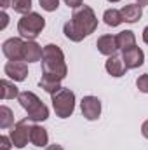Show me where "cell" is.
<instances>
[{
  "instance_id": "1",
  "label": "cell",
  "mask_w": 148,
  "mask_h": 150,
  "mask_svg": "<svg viewBox=\"0 0 148 150\" xmlns=\"http://www.w3.org/2000/svg\"><path fill=\"white\" fill-rule=\"evenodd\" d=\"M96 28H98V18H96L94 11L89 5H82V7L75 9L72 14V19L65 23L63 33L72 42H80L85 37H89L91 33H94Z\"/></svg>"
},
{
  "instance_id": "2",
  "label": "cell",
  "mask_w": 148,
  "mask_h": 150,
  "mask_svg": "<svg viewBox=\"0 0 148 150\" xmlns=\"http://www.w3.org/2000/svg\"><path fill=\"white\" fill-rule=\"evenodd\" d=\"M66 74H68V68H66L63 51L56 44H47L42 54V75L56 80H63Z\"/></svg>"
},
{
  "instance_id": "3",
  "label": "cell",
  "mask_w": 148,
  "mask_h": 150,
  "mask_svg": "<svg viewBox=\"0 0 148 150\" xmlns=\"http://www.w3.org/2000/svg\"><path fill=\"white\" fill-rule=\"evenodd\" d=\"M18 101L21 103V107L26 110L28 119L32 122H40V120H47L49 119V108L42 103V100L38 98L35 93L32 91H23L18 96Z\"/></svg>"
},
{
  "instance_id": "4",
  "label": "cell",
  "mask_w": 148,
  "mask_h": 150,
  "mask_svg": "<svg viewBox=\"0 0 148 150\" xmlns=\"http://www.w3.org/2000/svg\"><path fill=\"white\" fill-rule=\"evenodd\" d=\"M52 108L59 119H68L75 110V93L68 87H61L58 93L51 94Z\"/></svg>"
},
{
  "instance_id": "5",
  "label": "cell",
  "mask_w": 148,
  "mask_h": 150,
  "mask_svg": "<svg viewBox=\"0 0 148 150\" xmlns=\"http://www.w3.org/2000/svg\"><path fill=\"white\" fill-rule=\"evenodd\" d=\"M44 28H45V19L37 12H30L23 16L18 23V33L26 40H35Z\"/></svg>"
},
{
  "instance_id": "6",
  "label": "cell",
  "mask_w": 148,
  "mask_h": 150,
  "mask_svg": "<svg viewBox=\"0 0 148 150\" xmlns=\"http://www.w3.org/2000/svg\"><path fill=\"white\" fill-rule=\"evenodd\" d=\"M30 129H32V124H30V119H23L19 122L14 124L12 131H11V140H12V145L16 149H25L30 142Z\"/></svg>"
},
{
  "instance_id": "7",
  "label": "cell",
  "mask_w": 148,
  "mask_h": 150,
  "mask_svg": "<svg viewBox=\"0 0 148 150\" xmlns=\"http://www.w3.org/2000/svg\"><path fill=\"white\" fill-rule=\"evenodd\" d=\"M2 52L9 61H23V52H25V42L19 37L7 38L2 44Z\"/></svg>"
},
{
  "instance_id": "8",
  "label": "cell",
  "mask_w": 148,
  "mask_h": 150,
  "mask_svg": "<svg viewBox=\"0 0 148 150\" xmlns=\"http://www.w3.org/2000/svg\"><path fill=\"white\" fill-rule=\"evenodd\" d=\"M80 108H82V115L87 120H98L101 115V101L96 96H84L80 101Z\"/></svg>"
},
{
  "instance_id": "9",
  "label": "cell",
  "mask_w": 148,
  "mask_h": 150,
  "mask_svg": "<svg viewBox=\"0 0 148 150\" xmlns=\"http://www.w3.org/2000/svg\"><path fill=\"white\" fill-rule=\"evenodd\" d=\"M122 61L127 67V70L132 68H140L145 61V52L140 47H131L127 51H122Z\"/></svg>"
},
{
  "instance_id": "10",
  "label": "cell",
  "mask_w": 148,
  "mask_h": 150,
  "mask_svg": "<svg viewBox=\"0 0 148 150\" xmlns=\"http://www.w3.org/2000/svg\"><path fill=\"white\" fill-rule=\"evenodd\" d=\"M4 72L14 82H23L26 79V75H28V67H26L25 61H9L4 67Z\"/></svg>"
},
{
  "instance_id": "11",
  "label": "cell",
  "mask_w": 148,
  "mask_h": 150,
  "mask_svg": "<svg viewBox=\"0 0 148 150\" xmlns=\"http://www.w3.org/2000/svg\"><path fill=\"white\" fill-rule=\"evenodd\" d=\"M96 47L101 54L105 56H115V52L118 51V45H117V37L113 35H101L96 42Z\"/></svg>"
},
{
  "instance_id": "12",
  "label": "cell",
  "mask_w": 148,
  "mask_h": 150,
  "mask_svg": "<svg viewBox=\"0 0 148 150\" xmlns=\"http://www.w3.org/2000/svg\"><path fill=\"white\" fill-rule=\"evenodd\" d=\"M42 54H44V49L38 45L35 40H26V42H25L23 61H28V63H35V61H38V59H42Z\"/></svg>"
},
{
  "instance_id": "13",
  "label": "cell",
  "mask_w": 148,
  "mask_h": 150,
  "mask_svg": "<svg viewBox=\"0 0 148 150\" xmlns=\"http://www.w3.org/2000/svg\"><path fill=\"white\" fill-rule=\"evenodd\" d=\"M120 12H122V18H124L125 23H136L143 16V7L140 4H127V5L122 7Z\"/></svg>"
},
{
  "instance_id": "14",
  "label": "cell",
  "mask_w": 148,
  "mask_h": 150,
  "mask_svg": "<svg viewBox=\"0 0 148 150\" xmlns=\"http://www.w3.org/2000/svg\"><path fill=\"white\" fill-rule=\"evenodd\" d=\"M105 68L111 77H122L127 72V67L124 65L122 58H118V56H110L106 59V63H105Z\"/></svg>"
},
{
  "instance_id": "15",
  "label": "cell",
  "mask_w": 148,
  "mask_h": 150,
  "mask_svg": "<svg viewBox=\"0 0 148 150\" xmlns=\"http://www.w3.org/2000/svg\"><path fill=\"white\" fill-rule=\"evenodd\" d=\"M30 142H32L35 147H47V143H49L47 129H44L42 126L33 124L32 129H30Z\"/></svg>"
},
{
  "instance_id": "16",
  "label": "cell",
  "mask_w": 148,
  "mask_h": 150,
  "mask_svg": "<svg viewBox=\"0 0 148 150\" xmlns=\"http://www.w3.org/2000/svg\"><path fill=\"white\" fill-rule=\"evenodd\" d=\"M115 37H117V45H118L120 51H127L131 47H136V37L131 30H124Z\"/></svg>"
},
{
  "instance_id": "17",
  "label": "cell",
  "mask_w": 148,
  "mask_h": 150,
  "mask_svg": "<svg viewBox=\"0 0 148 150\" xmlns=\"http://www.w3.org/2000/svg\"><path fill=\"white\" fill-rule=\"evenodd\" d=\"M0 87H2V93H0L2 100H14V98L19 96V91L14 86V82H9L7 79H2L0 80Z\"/></svg>"
},
{
  "instance_id": "18",
  "label": "cell",
  "mask_w": 148,
  "mask_h": 150,
  "mask_svg": "<svg viewBox=\"0 0 148 150\" xmlns=\"http://www.w3.org/2000/svg\"><path fill=\"white\" fill-rule=\"evenodd\" d=\"M103 21H105L108 26L115 28V26H118L120 23H124V18H122V12H120V11H117V9H106L105 14H103Z\"/></svg>"
},
{
  "instance_id": "19",
  "label": "cell",
  "mask_w": 148,
  "mask_h": 150,
  "mask_svg": "<svg viewBox=\"0 0 148 150\" xmlns=\"http://www.w3.org/2000/svg\"><path fill=\"white\" fill-rule=\"evenodd\" d=\"M38 86H40V87H42L45 93H49V94H54V93H58V91L61 89V80H56V79H51V77H45V75H42V79H40Z\"/></svg>"
},
{
  "instance_id": "20",
  "label": "cell",
  "mask_w": 148,
  "mask_h": 150,
  "mask_svg": "<svg viewBox=\"0 0 148 150\" xmlns=\"http://www.w3.org/2000/svg\"><path fill=\"white\" fill-rule=\"evenodd\" d=\"M12 124H14V113H12V110L9 107L2 105L0 107V127L2 129H7Z\"/></svg>"
},
{
  "instance_id": "21",
  "label": "cell",
  "mask_w": 148,
  "mask_h": 150,
  "mask_svg": "<svg viewBox=\"0 0 148 150\" xmlns=\"http://www.w3.org/2000/svg\"><path fill=\"white\" fill-rule=\"evenodd\" d=\"M11 7L14 9V12L26 16L32 12V0H11Z\"/></svg>"
},
{
  "instance_id": "22",
  "label": "cell",
  "mask_w": 148,
  "mask_h": 150,
  "mask_svg": "<svg viewBox=\"0 0 148 150\" xmlns=\"http://www.w3.org/2000/svg\"><path fill=\"white\" fill-rule=\"evenodd\" d=\"M38 2H40V7L47 12H54L59 7V0H38Z\"/></svg>"
},
{
  "instance_id": "23",
  "label": "cell",
  "mask_w": 148,
  "mask_h": 150,
  "mask_svg": "<svg viewBox=\"0 0 148 150\" xmlns=\"http://www.w3.org/2000/svg\"><path fill=\"white\" fill-rule=\"evenodd\" d=\"M136 87L141 91V93H148V74H143L140 75L138 79H136Z\"/></svg>"
},
{
  "instance_id": "24",
  "label": "cell",
  "mask_w": 148,
  "mask_h": 150,
  "mask_svg": "<svg viewBox=\"0 0 148 150\" xmlns=\"http://www.w3.org/2000/svg\"><path fill=\"white\" fill-rule=\"evenodd\" d=\"M11 147H12L11 136H2L0 138V150H11Z\"/></svg>"
},
{
  "instance_id": "25",
  "label": "cell",
  "mask_w": 148,
  "mask_h": 150,
  "mask_svg": "<svg viewBox=\"0 0 148 150\" xmlns=\"http://www.w3.org/2000/svg\"><path fill=\"white\" fill-rule=\"evenodd\" d=\"M68 7H72V9H78V7H82V0H63Z\"/></svg>"
},
{
  "instance_id": "26",
  "label": "cell",
  "mask_w": 148,
  "mask_h": 150,
  "mask_svg": "<svg viewBox=\"0 0 148 150\" xmlns=\"http://www.w3.org/2000/svg\"><path fill=\"white\" fill-rule=\"evenodd\" d=\"M7 25H9V16H7V12L4 11V12H2V25H0V30H5Z\"/></svg>"
},
{
  "instance_id": "27",
  "label": "cell",
  "mask_w": 148,
  "mask_h": 150,
  "mask_svg": "<svg viewBox=\"0 0 148 150\" xmlns=\"http://www.w3.org/2000/svg\"><path fill=\"white\" fill-rule=\"evenodd\" d=\"M141 134L148 140V120H145V122H143V126H141Z\"/></svg>"
},
{
  "instance_id": "28",
  "label": "cell",
  "mask_w": 148,
  "mask_h": 150,
  "mask_svg": "<svg viewBox=\"0 0 148 150\" xmlns=\"http://www.w3.org/2000/svg\"><path fill=\"white\" fill-rule=\"evenodd\" d=\"M45 150H65L61 145H58V143H54V145H47L45 147Z\"/></svg>"
},
{
  "instance_id": "29",
  "label": "cell",
  "mask_w": 148,
  "mask_h": 150,
  "mask_svg": "<svg viewBox=\"0 0 148 150\" xmlns=\"http://www.w3.org/2000/svg\"><path fill=\"white\" fill-rule=\"evenodd\" d=\"M0 5H2V9H7V7H11V0H0Z\"/></svg>"
},
{
  "instance_id": "30",
  "label": "cell",
  "mask_w": 148,
  "mask_h": 150,
  "mask_svg": "<svg viewBox=\"0 0 148 150\" xmlns=\"http://www.w3.org/2000/svg\"><path fill=\"white\" fill-rule=\"evenodd\" d=\"M143 40H145V44H148V26L143 30Z\"/></svg>"
},
{
  "instance_id": "31",
  "label": "cell",
  "mask_w": 148,
  "mask_h": 150,
  "mask_svg": "<svg viewBox=\"0 0 148 150\" xmlns=\"http://www.w3.org/2000/svg\"><path fill=\"white\" fill-rule=\"evenodd\" d=\"M138 4L143 7V5H148V0H138Z\"/></svg>"
},
{
  "instance_id": "32",
  "label": "cell",
  "mask_w": 148,
  "mask_h": 150,
  "mask_svg": "<svg viewBox=\"0 0 148 150\" xmlns=\"http://www.w3.org/2000/svg\"><path fill=\"white\" fill-rule=\"evenodd\" d=\"M108 2H111V4H115V2H120V0H108Z\"/></svg>"
}]
</instances>
